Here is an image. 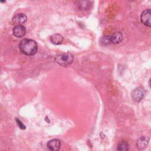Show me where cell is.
I'll list each match as a JSON object with an SVG mask.
<instances>
[{"instance_id": "obj_9", "label": "cell", "mask_w": 151, "mask_h": 151, "mask_svg": "<svg viewBox=\"0 0 151 151\" xmlns=\"http://www.w3.org/2000/svg\"><path fill=\"white\" fill-rule=\"evenodd\" d=\"M123 34L120 31H116L110 36V42L114 44L120 43L123 40Z\"/></svg>"}, {"instance_id": "obj_12", "label": "cell", "mask_w": 151, "mask_h": 151, "mask_svg": "<svg viewBox=\"0 0 151 151\" xmlns=\"http://www.w3.org/2000/svg\"><path fill=\"white\" fill-rule=\"evenodd\" d=\"M110 42V36H105L103 38L102 42L104 44H108Z\"/></svg>"}, {"instance_id": "obj_14", "label": "cell", "mask_w": 151, "mask_h": 151, "mask_svg": "<svg viewBox=\"0 0 151 151\" xmlns=\"http://www.w3.org/2000/svg\"><path fill=\"white\" fill-rule=\"evenodd\" d=\"M5 1H6V0H0V2H2V3H3V2H5Z\"/></svg>"}, {"instance_id": "obj_15", "label": "cell", "mask_w": 151, "mask_h": 151, "mask_svg": "<svg viewBox=\"0 0 151 151\" xmlns=\"http://www.w3.org/2000/svg\"><path fill=\"white\" fill-rule=\"evenodd\" d=\"M0 71H1V67H0Z\"/></svg>"}, {"instance_id": "obj_3", "label": "cell", "mask_w": 151, "mask_h": 151, "mask_svg": "<svg viewBox=\"0 0 151 151\" xmlns=\"http://www.w3.org/2000/svg\"><path fill=\"white\" fill-rule=\"evenodd\" d=\"M145 96L144 89L142 87H137L132 92V99L135 102L140 101Z\"/></svg>"}, {"instance_id": "obj_2", "label": "cell", "mask_w": 151, "mask_h": 151, "mask_svg": "<svg viewBox=\"0 0 151 151\" xmlns=\"http://www.w3.org/2000/svg\"><path fill=\"white\" fill-rule=\"evenodd\" d=\"M55 61L60 65L67 67L72 64L74 60V57L72 54L67 52L66 54H57L55 57Z\"/></svg>"}, {"instance_id": "obj_4", "label": "cell", "mask_w": 151, "mask_h": 151, "mask_svg": "<svg viewBox=\"0 0 151 151\" xmlns=\"http://www.w3.org/2000/svg\"><path fill=\"white\" fill-rule=\"evenodd\" d=\"M140 19H141V21L142 22V23L149 27H150L151 26V11L150 9H145V11H143V12L141 14L140 16Z\"/></svg>"}, {"instance_id": "obj_7", "label": "cell", "mask_w": 151, "mask_h": 151, "mask_svg": "<svg viewBox=\"0 0 151 151\" xmlns=\"http://www.w3.org/2000/svg\"><path fill=\"white\" fill-rule=\"evenodd\" d=\"M61 146V142L58 139H54L50 140L47 143V147L48 148L53 151H57L59 150Z\"/></svg>"}, {"instance_id": "obj_11", "label": "cell", "mask_w": 151, "mask_h": 151, "mask_svg": "<svg viewBox=\"0 0 151 151\" xmlns=\"http://www.w3.org/2000/svg\"><path fill=\"white\" fill-rule=\"evenodd\" d=\"M129 149V145L126 141H122L120 142L117 147V150L121 151H126Z\"/></svg>"}, {"instance_id": "obj_8", "label": "cell", "mask_w": 151, "mask_h": 151, "mask_svg": "<svg viewBox=\"0 0 151 151\" xmlns=\"http://www.w3.org/2000/svg\"><path fill=\"white\" fill-rule=\"evenodd\" d=\"M149 138L148 137L142 136L137 140L136 142V146L139 149L143 150L149 144Z\"/></svg>"}, {"instance_id": "obj_6", "label": "cell", "mask_w": 151, "mask_h": 151, "mask_svg": "<svg viewBox=\"0 0 151 151\" xmlns=\"http://www.w3.org/2000/svg\"><path fill=\"white\" fill-rule=\"evenodd\" d=\"M26 33L25 28L22 25H16L13 28V34L15 37L17 38L23 37Z\"/></svg>"}, {"instance_id": "obj_13", "label": "cell", "mask_w": 151, "mask_h": 151, "mask_svg": "<svg viewBox=\"0 0 151 151\" xmlns=\"http://www.w3.org/2000/svg\"><path fill=\"white\" fill-rule=\"evenodd\" d=\"M16 122H17L18 125L19 126V127L21 129H25V126L22 124V123L20 121V120H19L18 119H16Z\"/></svg>"}, {"instance_id": "obj_1", "label": "cell", "mask_w": 151, "mask_h": 151, "mask_svg": "<svg viewBox=\"0 0 151 151\" xmlns=\"http://www.w3.org/2000/svg\"><path fill=\"white\" fill-rule=\"evenodd\" d=\"M21 51L27 55H33L38 50L36 42L31 39H24L21 41L19 45Z\"/></svg>"}, {"instance_id": "obj_10", "label": "cell", "mask_w": 151, "mask_h": 151, "mask_svg": "<svg viewBox=\"0 0 151 151\" xmlns=\"http://www.w3.org/2000/svg\"><path fill=\"white\" fill-rule=\"evenodd\" d=\"M51 42L56 45L61 44L63 41V37L59 34H54L51 37Z\"/></svg>"}, {"instance_id": "obj_5", "label": "cell", "mask_w": 151, "mask_h": 151, "mask_svg": "<svg viewBox=\"0 0 151 151\" xmlns=\"http://www.w3.org/2000/svg\"><path fill=\"white\" fill-rule=\"evenodd\" d=\"M27 16L22 13H20L14 15L12 17V21L14 24L18 25H21L24 24L27 21Z\"/></svg>"}]
</instances>
